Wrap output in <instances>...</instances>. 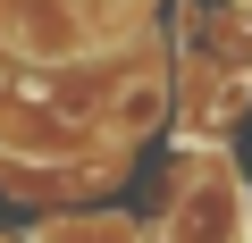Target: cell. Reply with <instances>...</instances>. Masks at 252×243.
<instances>
[{
  "label": "cell",
  "mask_w": 252,
  "mask_h": 243,
  "mask_svg": "<svg viewBox=\"0 0 252 243\" xmlns=\"http://www.w3.org/2000/svg\"><path fill=\"white\" fill-rule=\"evenodd\" d=\"M168 243H244V185L227 176V160H202L168 210Z\"/></svg>",
  "instance_id": "1"
}]
</instances>
